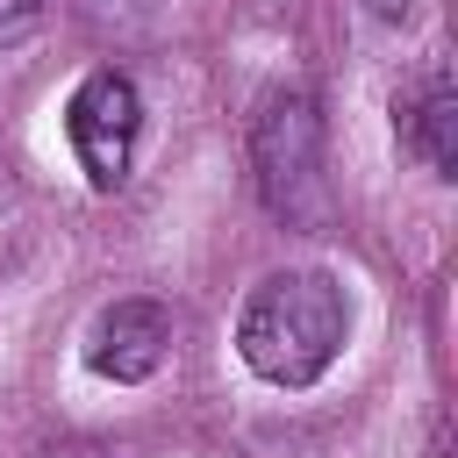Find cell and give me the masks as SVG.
I'll return each instance as SVG.
<instances>
[{
    "mask_svg": "<svg viewBox=\"0 0 458 458\" xmlns=\"http://www.w3.org/2000/svg\"><path fill=\"white\" fill-rule=\"evenodd\" d=\"M43 14H50V0H0V50L29 43L43 29Z\"/></svg>",
    "mask_w": 458,
    "mask_h": 458,
    "instance_id": "obj_6",
    "label": "cell"
},
{
    "mask_svg": "<svg viewBox=\"0 0 458 458\" xmlns=\"http://www.w3.org/2000/svg\"><path fill=\"white\" fill-rule=\"evenodd\" d=\"M365 7H372L379 21H408V14H415V0H365Z\"/></svg>",
    "mask_w": 458,
    "mask_h": 458,
    "instance_id": "obj_7",
    "label": "cell"
},
{
    "mask_svg": "<svg viewBox=\"0 0 458 458\" xmlns=\"http://www.w3.org/2000/svg\"><path fill=\"white\" fill-rule=\"evenodd\" d=\"M165 351H172V315H165L157 301H114V308H100L93 329H86V365H93L100 379H114V386L150 379V372L165 365Z\"/></svg>",
    "mask_w": 458,
    "mask_h": 458,
    "instance_id": "obj_4",
    "label": "cell"
},
{
    "mask_svg": "<svg viewBox=\"0 0 458 458\" xmlns=\"http://www.w3.org/2000/svg\"><path fill=\"white\" fill-rule=\"evenodd\" d=\"M344 329H351L344 286L315 265H293V272H272L250 286V301L236 315V351L272 386H315L336 365Z\"/></svg>",
    "mask_w": 458,
    "mask_h": 458,
    "instance_id": "obj_1",
    "label": "cell"
},
{
    "mask_svg": "<svg viewBox=\"0 0 458 458\" xmlns=\"http://www.w3.org/2000/svg\"><path fill=\"white\" fill-rule=\"evenodd\" d=\"M250 172H258L265 208H272L286 229L322 222V208H329V179H322V107H315L308 86H279V93L258 100Z\"/></svg>",
    "mask_w": 458,
    "mask_h": 458,
    "instance_id": "obj_2",
    "label": "cell"
},
{
    "mask_svg": "<svg viewBox=\"0 0 458 458\" xmlns=\"http://www.w3.org/2000/svg\"><path fill=\"white\" fill-rule=\"evenodd\" d=\"M136 129H143V100H136V86L122 72L79 79V93L64 100V136H72V157H79V172H86L93 193H114L129 179Z\"/></svg>",
    "mask_w": 458,
    "mask_h": 458,
    "instance_id": "obj_3",
    "label": "cell"
},
{
    "mask_svg": "<svg viewBox=\"0 0 458 458\" xmlns=\"http://www.w3.org/2000/svg\"><path fill=\"white\" fill-rule=\"evenodd\" d=\"M43 458H100V451H43Z\"/></svg>",
    "mask_w": 458,
    "mask_h": 458,
    "instance_id": "obj_8",
    "label": "cell"
},
{
    "mask_svg": "<svg viewBox=\"0 0 458 458\" xmlns=\"http://www.w3.org/2000/svg\"><path fill=\"white\" fill-rule=\"evenodd\" d=\"M408 150H415L437 179L458 172V93H451V79H429L422 100L408 107Z\"/></svg>",
    "mask_w": 458,
    "mask_h": 458,
    "instance_id": "obj_5",
    "label": "cell"
}]
</instances>
